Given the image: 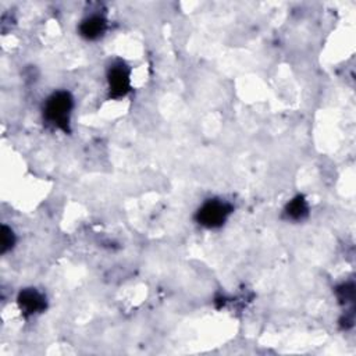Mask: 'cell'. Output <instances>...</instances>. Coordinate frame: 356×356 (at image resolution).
<instances>
[{
    "label": "cell",
    "instance_id": "7a4b0ae2",
    "mask_svg": "<svg viewBox=\"0 0 356 356\" xmlns=\"http://www.w3.org/2000/svg\"><path fill=\"white\" fill-rule=\"evenodd\" d=\"M234 207L231 203L221 199H209L206 200L195 213V220L199 225L214 229L225 224Z\"/></svg>",
    "mask_w": 356,
    "mask_h": 356
},
{
    "label": "cell",
    "instance_id": "3957f363",
    "mask_svg": "<svg viewBox=\"0 0 356 356\" xmlns=\"http://www.w3.org/2000/svg\"><path fill=\"white\" fill-rule=\"evenodd\" d=\"M107 83L111 99L125 97L131 90V68L122 60H115L107 70Z\"/></svg>",
    "mask_w": 356,
    "mask_h": 356
},
{
    "label": "cell",
    "instance_id": "5b68a950",
    "mask_svg": "<svg viewBox=\"0 0 356 356\" xmlns=\"http://www.w3.org/2000/svg\"><path fill=\"white\" fill-rule=\"evenodd\" d=\"M107 29V19L100 14H92L79 24V35L88 40H97Z\"/></svg>",
    "mask_w": 356,
    "mask_h": 356
},
{
    "label": "cell",
    "instance_id": "8992f818",
    "mask_svg": "<svg viewBox=\"0 0 356 356\" xmlns=\"http://www.w3.org/2000/svg\"><path fill=\"white\" fill-rule=\"evenodd\" d=\"M284 216L286 220H291V221L305 220L309 216V204L305 196L298 195L293 199H291L284 209Z\"/></svg>",
    "mask_w": 356,
    "mask_h": 356
},
{
    "label": "cell",
    "instance_id": "6da1fadb",
    "mask_svg": "<svg viewBox=\"0 0 356 356\" xmlns=\"http://www.w3.org/2000/svg\"><path fill=\"white\" fill-rule=\"evenodd\" d=\"M74 108V99L67 90L53 92L43 104V118L44 121L64 132H70L71 113Z\"/></svg>",
    "mask_w": 356,
    "mask_h": 356
},
{
    "label": "cell",
    "instance_id": "52a82bcc",
    "mask_svg": "<svg viewBox=\"0 0 356 356\" xmlns=\"http://www.w3.org/2000/svg\"><path fill=\"white\" fill-rule=\"evenodd\" d=\"M14 243H15V235L13 229L7 225H3L1 227V254L11 250Z\"/></svg>",
    "mask_w": 356,
    "mask_h": 356
},
{
    "label": "cell",
    "instance_id": "277c9868",
    "mask_svg": "<svg viewBox=\"0 0 356 356\" xmlns=\"http://www.w3.org/2000/svg\"><path fill=\"white\" fill-rule=\"evenodd\" d=\"M17 305L25 317L42 313L47 307L46 296L36 288H25L17 296Z\"/></svg>",
    "mask_w": 356,
    "mask_h": 356
}]
</instances>
